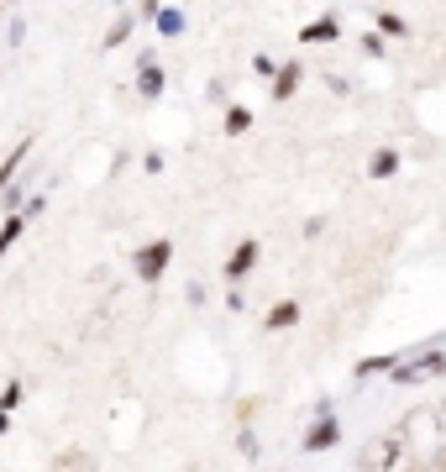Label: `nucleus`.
Returning <instances> with one entry per match:
<instances>
[{
  "label": "nucleus",
  "mask_w": 446,
  "mask_h": 472,
  "mask_svg": "<svg viewBox=\"0 0 446 472\" xmlns=\"http://www.w3.org/2000/svg\"><path fill=\"white\" fill-rule=\"evenodd\" d=\"M168 263H173V241H168V236H158L153 247H142V252H137V279L158 284V279L168 273Z\"/></svg>",
  "instance_id": "f03ea898"
},
{
  "label": "nucleus",
  "mask_w": 446,
  "mask_h": 472,
  "mask_svg": "<svg viewBox=\"0 0 446 472\" xmlns=\"http://www.w3.org/2000/svg\"><path fill=\"white\" fill-rule=\"evenodd\" d=\"M16 236H21V216H11V221H5V232H0V257L11 252V241H16Z\"/></svg>",
  "instance_id": "f8f14e48"
},
{
  "label": "nucleus",
  "mask_w": 446,
  "mask_h": 472,
  "mask_svg": "<svg viewBox=\"0 0 446 472\" xmlns=\"http://www.w3.org/2000/svg\"><path fill=\"white\" fill-rule=\"evenodd\" d=\"M153 16H158V32H163V37H179V32H184V16H179V11H153Z\"/></svg>",
  "instance_id": "9b49d317"
},
{
  "label": "nucleus",
  "mask_w": 446,
  "mask_h": 472,
  "mask_svg": "<svg viewBox=\"0 0 446 472\" xmlns=\"http://www.w3.org/2000/svg\"><path fill=\"white\" fill-rule=\"evenodd\" d=\"M0 436H5V414H0Z\"/></svg>",
  "instance_id": "2eb2a0df"
},
{
  "label": "nucleus",
  "mask_w": 446,
  "mask_h": 472,
  "mask_svg": "<svg viewBox=\"0 0 446 472\" xmlns=\"http://www.w3.org/2000/svg\"><path fill=\"white\" fill-rule=\"evenodd\" d=\"M446 373V352H426V357H415V362H394L389 367V378L394 383H426V378H442Z\"/></svg>",
  "instance_id": "f257e3e1"
},
{
  "label": "nucleus",
  "mask_w": 446,
  "mask_h": 472,
  "mask_svg": "<svg viewBox=\"0 0 446 472\" xmlns=\"http://www.w3.org/2000/svg\"><path fill=\"white\" fill-rule=\"evenodd\" d=\"M336 32H341V27H336V16H321V21H310V27L299 32V43H331Z\"/></svg>",
  "instance_id": "6e6552de"
},
{
  "label": "nucleus",
  "mask_w": 446,
  "mask_h": 472,
  "mask_svg": "<svg viewBox=\"0 0 446 472\" xmlns=\"http://www.w3.org/2000/svg\"><path fill=\"white\" fill-rule=\"evenodd\" d=\"M378 27H384L389 37H404V16H394V11H384V16H378Z\"/></svg>",
  "instance_id": "4468645a"
},
{
  "label": "nucleus",
  "mask_w": 446,
  "mask_h": 472,
  "mask_svg": "<svg viewBox=\"0 0 446 472\" xmlns=\"http://www.w3.org/2000/svg\"><path fill=\"white\" fill-rule=\"evenodd\" d=\"M336 436H341V425L331 420V410H321V425H310V436H305V452H331Z\"/></svg>",
  "instance_id": "20e7f679"
},
{
  "label": "nucleus",
  "mask_w": 446,
  "mask_h": 472,
  "mask_svg": "<svg viewBox=\"0 0 446 472\" xmlns=\"http://www.w3.org/2000/svg\"><path fill=\"white\" fill-rule=\"evenodd\" d=\"M247 126H252V111H247V106H231V111H226V137H242Z\"/></svg>",
  "instance_id": "9d476101"
},
{
  "label": "nucleus",
  "mask_w": 446,
  "mask_h": 472,
  "mask_svg": "<svg viewBox=\"0 0 446 472\" xmlns=\"http://www.w3.org/2000/svg\"><path fill=\"white\" fill-rule=\"evenodd\" d=\"M294 90H299V68H294V63H283L279 79H274V100H289Z\"/></svg>",
  "instance_id": "1a4fd4ad"
},
{
  "label": "nucleus",
  "mask_w": 446,
  "mask_h": 472,
  "mask_svg": "<svg viewBox=\"0 0 446 472\" xmlns=\"http://www.w3.org/2000/svg\"><path fill=\"white\" fill-rule=\"evenodd\" d=\"M137 90H142L147 100H158V95H163V68H158L153 59L142 63V74H137Z\"/></svg>",
  "instance_id": "39448f33"
},
{
  "label": "nucleus",
  "mask_w": 446,
  "mask_h": 472,
  "mask_svg": "<svg viewBox=\"0 0 446 472\" xmlns=\"http://www.w3.org/2000/svg\"><path fill=\"white\" fill-rule=\"evenodd\" d=\"M368 174H373V178H394V174H399V153H394V147H378V153H373V163H368Z\"/></svg>",
  "instance_id": "0eeeda50"
},
{
  "label": "nucleus",
  "mask_w": 446,
  "mask_h": 472,
  "mask_svg": "<svg viewBox=\"0 0 446 472\" xmlns=\"http://www.w3.org/2000/svg\"><path fill=\"white\" fill-rule=\"evenodd\" d=\"M21 405V383H5V394H0V414H11Z\"/></svg>",
  "instance_id": "ddd939ff"
},
{
  "label": "nucleus",
  "mask_w": 446,
  "mask_h": 472,
  "mask_svg": "<svg viewBox=\"0 0 446 472\" xmlns=\"http://www.w3.org/2000/svg\"><path fill=\"white\" fill-rule=\"evenodd\" d=\"M289 326H299V304L294 299H283V304L268 310V331H289Z\"/></svg>",
  "instance_id": "423d86ee"
},
{
  "label": "nucleus",
  "mask_w": 446,
  "mask_h": 472,
  "mask_svg": "<svg viewBox=\"0 0 446 472\" xmlns=\"http://www.w3.org/2000/svg\"><path fill=\"white\" fill-rule=\"evenodd\" d=\"M252 263H258V241H252V236H242V247L226 257V279H231V284H236V279H247V273H252Z\"/></svg>",
  "instance_id": "7ed1b4c3"
}]
</instances>
